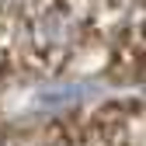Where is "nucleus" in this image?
<instances>
[{"instance_id": "f257e3e1", "label": "nucleus", "mask_w": 146, "mask_h": 146, "mask_svg": "<svg viewBox=\"0 0 146 146\" xmlns=\"http://www.w3.org/2000/svg\"><path fill=\"white\" fill-rule=\"evenodd\" d=\"M17 77H146V0H17Z\"/></svg>"}, {"instance_id": "f03ea898", "label": "nucleus", "mask_w": 146, "mask_h": 146, "mask_svg": "<svg viewBox=\"0 0 146 146\" xmlns=\"http://www.w3.org/2000/svg\"><path fill=\"white\" fill-rule=\"evenodd\" d=\"M38 146H146V101H111L49 125Z\"/></svg>"}]
</instances>
